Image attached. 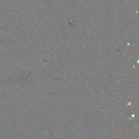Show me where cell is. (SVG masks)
I'll return each instance as SVG.
<instances>
[]
</instances>
